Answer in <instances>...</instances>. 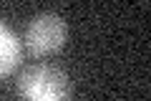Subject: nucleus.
<instances>
[{
    "label": "nucleus",
    "instance_id": "1",
    "mask_svg": "<svg viewBox=\"0 0 151 101\" xmlns=\"http://www.w3.org/2000/svg\"><path fill=\"white\" fill-rule=\"evenodd\" d=\"M20 101H70V78L50 63L28 66L18 78Z\"/></svg>",
    "mask_w": 151,
    "mask_h": 101
},
{
    "label": "nucleus",
    "instance_id": "2",
    "mask_svg": "<svg viewBox=\"0 0 151 101\" xmlns=\"http://www.w3.org/2000/svg\"><path fill=\"white\" fill-rule=\"evenodd\" d=\"M65 20L55 13H40L25 28V48L33 56H48L60 51L65 43Z\"/></svg>",
    "mask_w": 151,
    "mask_h": 101
},
{
    "label": "nucleus",
    "instance_id": "3",
    "mask_svg": "<svg viewBox=\"0 0 151 101\" xmlns=\"http://www.w3.org/2000/svg\"><path fill=\"white\" fill-rule=\"evenodd\" d=\"M20 63V41L18 36L0 20V78L10 76Z\"/></svg>",
    "mask_w": 151,
    "mask_h": 101
}]
</instances>
